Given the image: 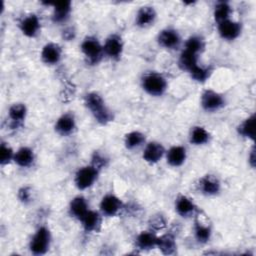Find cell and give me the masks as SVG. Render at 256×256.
Masks as SVG:
<instances>
[{"label":"cell","instance_id":"obj_1","mask_svg":"<svg viewBox=\"0 0 256 256\" xmlns=\"http://www.w3.org/2000/svg\"><path fill=\"white\" fill-rule=\"evenodd\" d=\"M85 104L91 111L94 118L100 124H107L112 120V113L105 105L102 97L96 93L91 92L85 96Z\"/></svg>","mask_w":256,"mask_h":256},{"label":"cell","instance_id":"obj_2","mask_svg":"<svg viewBox=\"0 0 256 256\" xmlns=\"http://www.w3.org/2000/svg\"><path fill=\"white\" fill-rule=\"evenodd\" d=\"M142 87L148 94L152 96H160L167 89V81L161 74L151 72L143 77Z\"/></svg>","mask_w":256,"mask_h":256},{"label":"cell","instance_id":"obj_3","mask_svg":"<svg viewBox=\"0 0 256 256\" xmlns=\"http://www.w3.org/2000/svg\"><path fill=\"white\" fill-rule=\"evenodd\" d=\"M50 240H51V235H50L49 229L44 226L40 227L31 239L30 246H29L31 252L35 255H41L46 253L47 250L49 249Z\"/></svg>","mask_w":256,"mask_h":256},{"label":"cell","instance_id":"obj_4","mask_svg":"<svg viewBox=\"0 0 256 256\" xmlns=\"http://www.w3.org/2000/svg\"><path fill=\"white\" fill-rule=\"evenodd\" d=\"M98 168L88 165L80 168L75 174V185L78 189L84 190L91 187L98 177Z\"/></svg>","mask_w":256,"mask_h":256},{"label":"cell","instance_id":"obj_5","mask_svg":"<svg viewBox=\"0 0 256 256\" xmlns=\"http://www.w3.org/2000/svg\"><path fill=\"white\" fill-rule=\"evenodd\" d=\"M81 50L91 63H97L103 53V47L94 37L85 38L81 44Z\"/></svg>","mask_w":256,"mask_h":256},{"label":"cell","instance_id":"obj_6","mask_svg":"<svg viewBox=\"0 0 256 256\" xmlns=\"http://www.w3.org/2000/svg\"><path fill=\"white\" fill-rule=\"evenodd\" d=\"M225 104V100L221 94L213 90H206L201 96V105L204 110L213 112L221 109Z\"/></svg>","mask_w":256,"mask_h":256},{"label":"cell","instance_id":"obj_7","mask_svg":"<svg viewBox=\"0 0 256 256\" xmlns=\"http://www.w3.org/2000/svg\"><path fill=\"white\" fill-rule=\"evenodd\" d=\"M218 32L223 39L234 40L241 32V25L232 20H225L218 24Z\"/></svg>","mask_w":256,"mask_h":256},{"label":"cell","instance_id":"obj_8","mask_svg":"<svg viewBox=\"0 0 256 256\" xmlns=\"http://www.w3.org/2000/svg\"><path fill=\"white\" fill-rule=\"evenodd\" d=\"M121 208H122L121 200L113 194H108L104 196L100 203V209L102 213L106 216L116 215Z\"/></svg>","mask_w":256,"mask_h":256},{"label":"cell","instance_id":"obj_9","mask_svg":"<svg viewBox=\"0 0 256 256\" xmlns=\"http://www.w3.org/2000/svg\"><path fill=\"white\" fill-rule=\"evenodd\" d=\"M123 51V42L118 35H111L107 38L104 46L103 52L113 59H118Z\"/></svg>","mask_w":256,"mask_h":256},{"label":"cell","instance_id":"obj_10","mask_svg":"<svg viewBox=\"0 0 256 256\" xmlns=\"http://www.w3.org/2000/svg\"><path fill=\"white\" fill-rule=\"evenodd\" d=\"M159 44L167 49H175L180 44V36L174 29H164L158 35Z\"/></svg>","mask_w":256,"mask_h":256},{"label":"cell","instance_id":"obj_11","mask_svg":"<svg viewBox=\"0 0 256 256\" xmlns=\"http://www.w3.org/2000/svg\"><path fill=\"white\" fill-rule=\"evenodd\" d=\"M62 51L58 44L48 43L46 44L41 52V58L44 63L49 65H54L58 63L61 59Z\"/></svg>","mask_w":256,"mask_h":256},{"label":"cell","instance_id":"obj_12","mask_svg":"<svg viewBox=\"0 0 256 256\" xmlns=\"http://www.w3.org/2000/svg\"><path fill=\"white\" fill-rule=\"evenodd\" d=\"M165 150L164 147L158 143V142H150L146 145L144 152H143V158L146 162L154 164L157 163L163 156Z\"/></svg>","mask_w":256,"mask_h":256},{"label":"cell","instance_id":"obj_13","mask_svg":"<svg viewBox=\"0 0 256 256\" xmlns=\"http://www.w3.org/2000/svg\"><path fill=\"white\" fill-rule=\"evenodd\" d=\"M75 129V118L72 114L66 113L58 118L55 124V130L62 136L69 135Z\"/></svg>","mask_w":256,"mask_h":256},{"label":"cell","instance_id":"obj_14","mask_svg":"<svg viewBox=\"0 0 256 256\" xmlns=\"http://www.w3.org/2000/svg\"><path fill=\"white\" fill-rule=\"evenodd\" d=\"M20 28L21 31L24 35H26L27 37H34L37 35V33L40 30V21L39 18L34 15H28L27 17H25L21 24H20Z\"/></svg>","mask_w":256,"mask_h":256},{"label":"cell","instance_id":"obj_15","mask_svg":"<svg viewBox=\"0 0 256 256\" xmlns=\"http://www.w3.org/2000/svg\"><path fill=\"white\" fill-rule=\"evenodd\" d=\"M199 189L203 194L215 195L220 191V182L216 177L206 175L200 179Z\"/></svg>","mask_w":256,"mask_h":256},{"label":"cell","instance_id":"obj_16","mask_svg":"<svg viewBox=\"0 0 256 256\" xmlns=\"http://www.w3.org/2000/svg\"><path fill=\"white\" fill-rule=\"evenodd\" d=\"M166 159L169 165L173 167L181 166L186 159V150L183 146L171 147L166 155Z\"/></svg>","mask_w":256,"mask_h":256},{"label":"cell","instance_id":"obj_17","mask_svg":"<svg viewBox=\"0 0 256 256\" xmlns=\"http://www.w3.org/2000/svg\"><path fill=\"white\" fill-rule=\"evenodd\" d=\"M156 18V12L153 7L144 6L139 9L136 15V24L140 27L151 25Z\"/></svg>","mask_w":256,"mask_h":256},{"label":"cell","instance_id":"obj_18","mask_svg":"<svg viewBox=\"0 0 256 256\" xmlns=\"http://www.w3.org/2000/svg\"><path fill=\"white\" fill-rule=\"evenodd\" d=\"M175 209L182 217H189L195 211V205L191 199L186 196H179L175 203Z\"/></svg>","mask_w":256,"mask_h":256},{"label":"cell","instance_id":"obj_19","mask_svg":"<svg viewBox=\"0 0 256 256\" xmlns=\"http://www.w3.org/2000/svg\"><path fill=\"white\" fill-rule=\"evenodd\" d=\"M88 210L89 209L86 199L82 196H77L73 198L70 202V212L75 218L79 220L83 218V216L88 212Z\"/></svg>","mask_w":256,"mask_h":256},{"label":"cell","instance_id":"obj_20","mask_svg":"<svg viewBox=\"0 0 256 256\" xmlns=\"http://www.w3.org/2000/svg\"><path fill=\"white\" fill-rule=\"evenodd\" d=\"M13 160L20 167H28L34 161V153L28 147H21L14 154V159Z\"/></svg>","mask_w":256,"mask_h":256},{"label":"cell","instance_id":"obj_21","mask_svg":"<svg viewBox=\"0 0 256 256\" xmlns=\"http://www.w3.org/2000/svg\"><path fill=\"white\" fill-rule=\"evenodd\" d=\"M80 221L82 222V225L87 232H93L96 231L100 226L101 218L98 212L88 210V212L83 216V218Z\"/></svg>","mask_w":256,"mask_h":256},{"label":"cell","instance_id":"obj_22","mask_svg":"<svg viewBox=\"0 0 256 256\" xmlns=\"http://www.w3.org/2000/svg\"><path fill=\"white\" fill-rule=\"evenodd\" d=\"M157 237L149 231L141 232L136 238V245L141 250H149L156 247Z\"/></svg>","mask_w":256,"mask_h":256},{"label":"cell","instance_id":"obj_23","mask_svg":"<svg viewBox=\"0 0 256 256\" xmlns=\"http://www.w3.org/2000/svg\"><path fill=\"white\" fill-rule=\"evenodd\" d=\"M156 247H158L163 254H172L176 249V243L173 235L165 234L161 237H157Z\"/></svg>","mask_w":256,"mask_h":256},{"label":"cell","instance_id":"obj_24","mask_svg":"<svg viewBox=\"0 0 256 256\" xmlns=\"http://www.w3.org/2000/svg\"><path fill=\"white\" fill-rule=\"evenodd\" d=\"M197 59L198 54L184 49L179 58V66L181 69L190 72L194 67L197 66Z\"/></svg>","mask_w":256,"mask_h":256},{"label":"cell","instance_id":"obj_25","mask_svg":"<svg viewBox=\"0 0 256 256\" xmlns=\"http://www.w3.org/2000/svg\"><path fill=\"white\" fill-rule=\"evenodd\" d=\"M71 12V2L65 1V2H59L56 3L54 6V13H53V19L55 22H63L65 21Z\"/></svg>","mask_w":256,"mask_h":256},{"label":"cell","instance_id":"obj_26","mask_svg":"<svg viewBox=\"0 0 256 256\" xmlns=\"http://www.w3.org/2000/svg\"><path fill=\"white\" fill-rule=\"evenodd\" d=\"M209 138L210 135L205 128L201 126H196L191 131L190 142L194 145H203L209 141Z\"/></svg>","mask_w":256,"mask_h":256},{"label":"cell","instance_id":"obj_27","mask_svg":"<svg viewBox=\"0 0 256 256\" xmlns=\"http://www.w3.org/2000/svg\"><path fill=\"white\" fill-rule=\"evenodd\" d=\"M255 116L251 115L250 117L246 118L239 126V133L246 138L254 139L255 136Z\"/></svg>","mask_w":256,"mask_h":256},{"label":"cell","instance_id":"obj_28","mask_svg":"<svg viewBox=\"0 0 256 256\" xmlns=\"http://www.w3.org/2000/svg\"><path fill=\"white\" fill-rule=\"evenodd\" d=\"M144 141H145V136L143 133H141L139 131H132V132L126 134L124 143L128 149H134V148L142 145Z\"/></svg>","mask_w":256,"mask_h":256},{"label":"cell","instance_id":"obj_29","mask_svg":"<svg viewBox=\"0 0 256 256\" xmlns=\"http://www.w3.org/2000/svg\"><path fill=\"white\" fill-rule=\"evenodd\" d=\"M27 109L26 106L22 103L13 104L9 109V117L15 123L22 122L26 117Z\"/></svg>","mask_w":256,"mask_h":256},{"label":"cell","instance_id":"obj_30","mask_svg":"<svg viewBox=\"0 0 256 256\" xmlns=\"http://www.w3.org/2000/svg\"><path fill=\"white\" fill-rule=\"evenodd\" d=\"M231 13V7L227 2H219L216 4L214 9V18L218 23L228 20Z\"/></svg>","mask_w":256,"mask_h":256},{"label":"cell","instance_id":"obj_31","mask_svg":"<svg viewBox=\"0 0 256 256\" xmlns=\"http://www.w3.org/2000/svg\"><path fill=\"white\" fill-rule=\"evenodd\" d=\"M211 236V229L209 226L204 225L202 223L196 222L195 224V237L196 239L201 242L205 243L210 239Z\"/></svg>","mask_w":256,"mask_h":256},{"label":"cell","instance_id":"obj_32","mask_svg":"<svg viewBox=\"0 0 256 256\" xmlns=\"http://www.w3.org/2000/svg\"><path fill=\"white\" fill-rule=\"evenodd\" d=\"M203 48H204V42L198 36L190 37L185 43V50L191 51L196 54H198L200 51H202Z\"/></svg>","mask_w":256,"mask_h":256},{"label":"cell","instance_id":"obj_33","mask_svg":"<svg viewBox=\"0 0 256 256\" xmlns=\"http://www.w3.org/2000/svg\"><path fill=\"white\" fill-rule=\"evenodd\" d=\"M192 78L198 82H204L210 75V70L208 68H203L200 66L194 67L190 72Z\"/></svg>","mask_w":256,"mask_h":256},{"label":"cell","instance_id":"obj_34","mask_svg":"<svg viewBox=\"0 0 256 256\" xmlns=\"http://www.w3.org/2000/svg\"><path fill=\"white\" fill-rule=\"evenodd\" d=\"M14 159L13 150L5 143L1 144L0 147V162L2 165L8 164L11 160Z\"/></svg>","mask_w":256,"mask_h":256},{"label":"cell","instance_id":"obj_35","mask_svg":"<svg viewBox=\"0 0 256 256\" xmlns=\"http://www.w3.org/2000/svg\"><path fill=\"white\" fill-rule=\"evenodd\" d=\"M18 196H19V199L22 201V202H28L30 200V191L27 187H24L22 189L19 190V193H18Z\"/></svg>","mask_w":256,"mask_h":256},{"label":"cell","instance_id":"obj_36","mask_svg":"<svg viewBox=\"0 0 256 256\" xmlns=\"http://www.w3.org/2000/svg\"><path fill=\"white\" fill-rule=\"evenodd\" d=\"M254 152H255V151H254V149H253V150L251 151L250 158H249V159H250L249 161L251 162V166H252V167H254V162H255V153H254Z\"/></svg>","mask_w":256,"mask_h":256}]
</instances>
